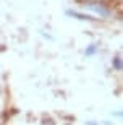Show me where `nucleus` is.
Here are the masks:
<instances>
[{"mask_svg":"<svg viewBox=\"0 0 123 125\" xmlns=\"http://www.w3.org/2000/svg\"><path fill=\"white\" fill-rule=\"evenodd\" d=\"M81 5L86 10L96 13L100 18H112L115 15V8L112 5H109L107 2H100V0H81Z\"/></svg>","mask_w":123,"mask_h":125,"instance_id":"f257e3e1","label":"nucleus"},{"mask_svg":"<svg viewBox=\"0 0 123 125\" xmlns=\"http://www.w3.org/2000/svg\"><path fill=\"white\" fill-rule=\"evenodd\" d=\"M66 15H68V16H73V18L81 20V21H96V16L86 15V13H79V11H75V10H66Z\"/></svg>","mask_w":123,"mask_h":125,"instance_id":"f03ea898","label":"nucleus"},{"mask_svg":"<svg viewBox=\"0 0 123 125\" xmlns=\"http://www.w3.org/2000/svg\"><path fill=\"white\" fill-rule=\"evenodd\" d=\"M96 52H97V46H96V44H92V46H89L86 49V55H94Z\"/></svg>","mask_w":123,"mask_h":125,"instance_id":"7ed1b4c3","label":"nucleus"},{"mask_svg":"<svg viewBox=\"0 0 123 125\" xmlns=\"http://www.w3.org/2000/svg\"><path fill=\"white\" fill-rule=\"evenodd\" d=\"M114 67H115L117 70H118V72L122 70V59H120V57H117V59H114Z\"/></svg>","mask_w":123,"mask_h":125,"instance_id":"20e7f679","label":"nucleus"},{"mask_svg":"<svg viewBox=\"0 0 123 125\" xmlns=\"http://www.w3.org/2000/svg\"><path fill=\"white\" fill-rule=\"evenodd\" d=\"M100 2H109V0H100Z\"/></svg>","mask_w":123,"mask_h":125,"instance_id":"39448f33","label":"nucleus"}]
</instances>
